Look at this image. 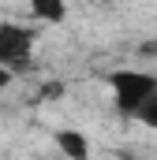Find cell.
I'll return each instance as SVG.
<instances>
[{
    "label": "cell",
    "instance_id": "cell-5",
    "mask_svg": "<svg viewBox=\"0 0 157 160\" xmlns=\"http://www.w3.org/2000/svg\"><path fill=\"white\" fill-rule=\"evenodd\" d=\"M64 89H68V86H64L60 78L45 82V86H41V101H60V97H64Z\"/></svg>",
    "mask_w": 157,
    "mask_h": 160
},
{
    "label": "cell",
    "instance_id": "cell-6",
    "mask_svg": "<svg viewBox=\"0 0 157 160\" xmlns=\"http://www.w3.org/2000/svg\"><path fill=\"white\" fill-rule=\"evenodd\" d=\"M138 123H142V127H150V130L157 134V97L142 108V112H138Z\"/></svg>",
    "mask_w": 157,
    "mask_h": 160
},
{
    "label": "cell",
    "instance_id": "cell-1",
    "mask_svg": "<svg viewBox=\"0 0 157 160\" xmlns=\"http://www.w3.org/2000/svg\"><path fill=\"white\" fill-rule=\"evenodd\" d=\"M105 82H109L116 112L127 119H138V112L157 97V75L142 71V67H116V71H109Z\"/></svg>",
    "mask_w": 157,
    "mask_h": 160
},
{
    "label": "cell",
    "instance_id": "cell-4",
    "mask_svg": "<svg viewBox=\"0 0 157 160\" xmlns=\"http://www.w3.org/2000/svg\"><path fill=\"white\" fill-rule=\"evenodd\" d=\"M30 15L38 22H49V26H60L68 19V4L64 0H30Z\"/></svg>",
    "mask_w": 157,
    "mask_h": 160
},
{
    "label": "cell",
    "instance_id": "cell-3",
    "mask_svg": "<svg viewBox=\"0 0 157 160\" xmlns=\"http://www.w3.org/2000/svg\"><path fill=\"white\" fill-rule=\"evenodd\" d=\"M52 145L60 149V157H68V160H90L94 157V145H90V138H86L78 127H60V130H52Z\"/></svg>",
    "mask_w": 157,
    "mask_h": 160
},
{
    "label": "cell",
    "instance_id": "cell-2",
    "mask_svg": "<svg viewBox=\"0 0 157 160\" xmlns=\"http://www.w3.org/2000/svg\"><path fill=\"white\" fill-rule=\"evenodd\" d=\"M34 41L38 30L26 26V22H0V67L11 71L15 78L34 71Z\"/></svg>",
    "mask_w": 157,
    "mask_h": 160
},
{
    "label": "cell",
    "instance_id": "cell-7",
    "mask_svg": "<svg viewBox=\"0 0 157 160\" xmlns=\"http://www.w3.org/2000/svg\"><path fill=\"white\" fill-rule=\"evenodd\" d=\"M11 82H15V75H11V71H4V67H0V89H8V86H11Z\"/></svg>",
    "mask_w": 157,
    "mask_h": 160
}]
</instances>
